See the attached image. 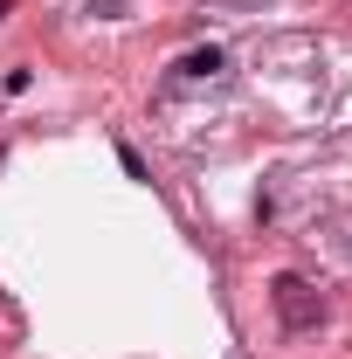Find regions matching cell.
<instances>
[{"instance_id":"cell-1","label":"cell","mask_w":352,"mask_h":359,"mask_svg":"<svg viewBox=\"0 0 352 359\" xmlns=\"http://www.w3.org/2000/svg\"><path fill=\"white\" fill-rule=\"evenodd\" d=\"M276 311H283V325H318V297H311L304 276H276Z\"/></svg>"},{"instance_id":"cell-2","label":"cell","mask_w":352,"mask_h":359,"mask_svg":"<svg viewBox=\"0 0 352 359\" xmlns=\"http://www.w3.org/2000/svg\"><path fill=\"white\" fill-rule=\"evenodd\" d=\"M180 69H187V76H215V69H221V48H194V55H180Z\"/></svg>"}]
</instances>
